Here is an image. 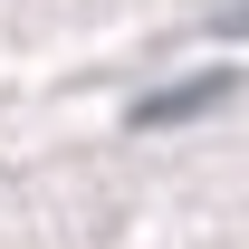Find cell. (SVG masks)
<instances>
[{
  "instance_id": "1",
  "label": "cell",
  "mask_w": 249,
  "mask_h": 249,
  "mask_svg": "<svg viewBox=\"0 0 249 249\" xmlns=\"http://www.w3.org/2000/svg\"><path fill=\"white\" fill-rule=\"evenodd\" d=\"M230 96V77H192V87H173V96H144L134 106V124H173V115H201V106H220Z\"/></svg>"
}]
</instances>
